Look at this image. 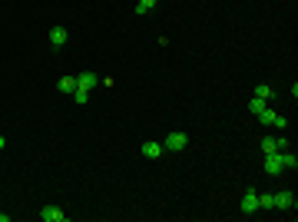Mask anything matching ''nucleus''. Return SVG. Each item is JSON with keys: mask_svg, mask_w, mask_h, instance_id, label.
Here are the masks:
<instances>
[{"mask_svg": "<svg viewBox=\"0 0 298 222\" xmlns=\"http://www.w3.org/2000/svg\"><path fill=\"white\" fill-rule=\"evenodd\" d=\"M258 120H262V126H275V130H285V126H288L285 116H278V113H275V110H268V106L258 113Z\"/></svg>", "mask_w": 298, "mask_h": 222, "instance_id": "nucleus-1", "label": "nucleus"}, {"mask_svg": "<svg viewBox=\"0 0 298 222\" xmlns=\"http://www.w3.org/2000/svg\"><path fill=\"white\" fill-rule=\"evenodd\" d=\"M186 143H189L186 133H169L166 136V143H163V149L166 153H179V149H186Z\"/></svg>", "mask_w": 298, "mask_h": 222, "instance_id": "nucleus-2", "label": "nucleus"}, {"mask_svg": "<svg viewBox=\"0 0 298 222\" xmlns=\"http://www.w3.org/2000/svg\"><path fill=\"white\" fill-rule=\"evenodd\" d=\"M239 209H242L245 216H255V212H258V192H255V189H249V192L242 196V202H239Z\"/></svg>", "mask_w": 298, "mask_h": 222, "instance_id": "nucleus-3", "label": "nucleus"}, {"mask_svg": "<svg viewBox=\"0 0 298 222\" xmlns=\"http://www.w3.org/2000/svg\"><path fill=\"white\" fill-rule=\"evenodd\" d=\"M40 219L43 222H66L70 216H66L60 206H43V209H40Z\"/></svg>", "mask_w": 298, "mask_h": 222, "instance_id": "nucleus-4", "label": "nucleus"}, {"mask_svg": "<svg viewBox=\"0 0 298 222\" xmlns=\"http://www.w3.org/2000/svg\"><path fill=\"white\" fill-rule=\"evenodd\" d=\"M278 149H288L285 136H265L262 139V153H278Z\"/></svg>", "mask_w": 298, "mask_h": 222, "instance_id": "nucleus-5", "label": "nucleus"}, {"mask_svg": "<svg viewBox=\"0 0 298 222\" xmlns=\"http://www.w3.org/2000/svg\"><path fill=\"white\" fill-rule=\"evenodd\" d=\"M278 173H285L278 153H265V176H278Z\"/></svg>", "mask_w": 298, "mask_h": 222, "instance_id": "nucleus-6", "label": "nucleus"}, {"mask_svg": "<svg viewBox=\"0 0 298 222\" xmlns=\"http://www.w3.org/2000/svg\"><path fill=\"white\" fill-rule=\"evenodd\" d=\"M272 199H275V209H282V212L295 209V196H292V192H275Z\"/></svg>", "mask_w": 298, "mask_h": 222, "instance_id": "nucleus-7", "label": "nucleus"}, {"mask_svg": "<svg viewBox=\"0 0 298 222\" xmlns=\"http://www.w3.org/2000/svg\"><path fill=\"white\" fill-rule=\"evenodd\" d=\"M99 83H103V77H96V73H89V70L77 77V87H80V89H93V87H99Z\"/></svg>", "mask_w": 298, "mask_h": 222, "instance_id": "nucleus-8", "label": "nucleus"}, {"mask_svg": "<svg viewBox=\"0 0 298 222\" xmlns=\"http://www.w3.org/2000/svg\"><path fill=\"white\" fill-rule=\"evenodd\" d=\"M66 40H70L66 27H50V44H53V46H63Z\"/></svg>", "mask_w": 298, "mask_h": 222, "instance_id": "nucleus-9", "label": "nucleus"}, {"mask_svg": "<svg viewBox=\"0 0 298 222\" xmlns=\"http://www.w3.org/2000/svg\"><path fill=\"white\" fill-rule=\"evenodd\" d=\"M278 159H282V169H298V156L292 149H278Z\"/></svg>", "mask_w": 298, "mask_h": 222, "instance_id": "nucleus-10", "label": "nucleus"}, {"mask_svg": "<svg viewBox=\"0 0 298 222\" xmlns=\"http://www.w3.org/2000/svg\"><path fill=\"white\" fill-rule=\"evenodd\" d=\"M166 149H163V143H153V139H149V143H143V156H149V159H156V156H163Z\"/></svg>", "mask_w": 298, "mask_h": 222, "instance_id": "nucleus-11", "label": "nucleus"}, {"mask_svg": "<svg viewBox=\"0 0 298 222\" xmlns=\"http://www.w3.org/2000/svg\"><path fill=\"white\" fill-rule=\"evenodd\" d=\"M56 89H60V93H73V89H77V77H60L56 80Z\"/></svg>", "mask_w": 298, "mask_h": 222, "instance_id": "nucleus-12", "label": "nucleus"}, {"mask_svg": "<svg viewBox=\"0 0 298 222\" xmlns=\"http://www.w3.org/2000/svg\"><path fill=\"white\" fill-rule=\"evenodd\" d=\"M258 209H262V212L275 209V199H272V192H258Z\"/></svg>", "mask_w": 298, "mask_h": 222, "instance_id": "nucleus-13", "label": "nucleus"}, {"mask_svg": "<svg viewBox=\"0 0 298 222\" xmlns=\"http://www.w3.org/2000/svg\"><path fill=\"white\" fill-rule=\"evenodd\" d=\"M255 96H258V100H272V87H268V83H255Z\"/></svg>", "mask_w": 298, "mask_h": 222, "instance_id": "nucleus-14", "label": "nucleus"}, {"mask_svg": "<svg viewBox=\"0 0 298 222\" xmlns=\"http://www.w3.org/2000/svg\"><path fill=\"white\" fill-rule=\"evenodd\" d=\"M156 7V0H136V13H149Z\"/></svg>", "mask_w": 298, "mask_h": 222, "instance_id": "nucleus-15", "label": "nucleus"}, {"mask_svg": "<svg viewBox=\"0 0 298 222\" xmlns=\"http://www.w3.org/2000/svg\"><path fill=\"white\" fill-rule=\"evenodd\" d=\"M249 110H252L255 116H258V113L265 110V100H258V96H252V100H249Z\"/></svg>", "mask_w": 298, "mask_h": 222, "instance_id": "nucleus-16", "label": "nucleus"}, {"mask_svg": "<svg viewBox=\"0 0 298 222\" xmlns=\"http://www.w3.org/2000/svg\"><path fill=\"white\" fill-rule=\"evenodd\" d=\"M73 100H77L80 106H83V103L89 100V89H80V87H77V89H73Z\"/></svg>", "mask_w": 298, "mask_h": 222, "instance_id": "nucleus-17", "label": "nucleus"}, {"mask_svg": "<svg viewBox=\"0 0 298 222\" xmlns=\"http://www.w3.org/2000/svg\"><path fill=\"white\" fill-rule=\"evenodd\" d=\"M3 146H7V139H3V136H0V149H3Z\"/></svg>", "mask_w": 298, "mask_h": 222, "instance_id": "nucleus-18", "label": "nucleus"}]
</instances>
